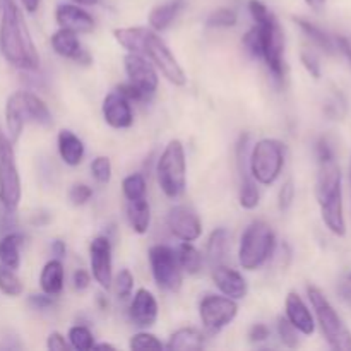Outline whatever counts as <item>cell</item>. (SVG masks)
<instances>
[{
    "mask_svg": "<svg viewBox=\"0 0 351 351\" xmlns=\"http://www.w3.org/2000/svg\"><path fill=\"white\" fill-rule=\"evenodd\" d=\"M0 51L14 67L26 72L40 69V55L31 40L23 12L16 0H0Z\"/></svg>",
    "mask_w": 351,
    "mask_h": 351,
    "instance_id": "6da1fadb",
    "label": "cell"
},
{
    "mask_svg": "<svg viewBox=\"0 0 351 351\" xmlns=\"http://www.w3.org/2000/svg\"><path fill=\"white\" fill-rule=\"evenodd\" d=\"M115 40L122 45L125 50L139 53L146 57L154 67L161 71V74L175 86H184L187 82L184 69L180 67L175 55L171 53L170 48L167 47L161 36L154 29L147 27H120L113 31Z\"/></svg>",
    "mask_w": 351,
    "mask_h": 351,
    "instance_id": "7a4b0ae2",
    "label": "cell"
},
{
    "mask_svg": "<svg viewBox=\"0 0 351 351\" xmlns=\"http://www.w3.org/2000/svg\"><path fill=\"white\" fill-rule=\"evenodd\" d=\"M249 10L256 21L257 36L261 45V58L266 62L271 74L281 81L285 75V34L280 21L261 0H250Z\"/></svg>",
    "mask_w": 351,
    "mask_h": 351,
    "instance_id": "3957f363",
    "label": "cell"
},
{
    "mask_svg": "<svg viewBox=\"0 0 351 351\" xmlns=\"http://www.w3.org/2000/svg\"><path fill=\"white\" fill-rule=\"evenodd\" d=\"M315 197L321 206L322 219L326 226L335 235L343 237L346 233L345 216H343V195H341V170L335 160L321 163L317 175Z\"/></svg>",
    "mask_w": 351,
    "mask_h": 351,
    "instance_id": "277c9868",
    "label": "cell"
},
{
    "mask_svg": "<svg viewBox=\"0 0 351 351\" xmlns=\"http://www.w3.org/2000/svg\"><path fill=\"white\" fill-rule=\"evenodd\" d=\"M5 122L10 141H17L26 123L51 125V113L40 96L29 91H17L7 98Z\"/></svg>",
    "mask_w": 351,
    "mask_h": 351,
    "instance_id": "5b68a950",
    "label": "cell"
},
{
    "mask_svg": "<svg viewBox=\"0 0 351 351\" xmlns=\"http://www.w3.org/2000/svg\"><path fill=\"white\" fill-rule=\"evenodd\" d=\"M276 233L266 221H252L242 233L239 247V263L245 271L259 269L273 256Z\"/></svg>",
    "mask_w": 351,
    "mask_h": 351,
    "instance_id": "8992f818",
    "label": "cell"
},
{
    "mask_svg": "<svg viewBox=\"0 0 351 351\" xmlns=\"http://www.w3.org/2000/svg\"><path fill=\"white\" fill-rule=\"evenodd\" d=\"M156 177L161 191L171 199L180 197L187 187V160L184 144L178 139L170 141L156 165Z\"/></svg>",
    "mask_w": 351,
    "mask_h": 351,
    "instance_id": "52a82bcc",
    "label": "cell"
},
{
    "mask_svg": "<svg viewBox=\"0 0 351 351\" xmlns=\"http://www.w3.org/2000/svg\"><path fill=\"white\" fill-rule=\"evenodd\" d=\"M307 293L329 346L338 351H351V332L324 293L315 287H308Z\"/></svg>",
    "mask_w": 351,
    "mask_h": 351,
    "instance_id": "ba28073f",
    "label": "cell"
},
{
    "mask_svg": "<svg viewBox=\"0 0 351 351\" xmlns=\"http://www.w3.org/2000/svg\"><path fill=\"white\" fill-rule=\"evenodd\" d=\"M285 167V147L276 139H261L252 147L249 170L261 185H271L278 180Z\"/></svg>",
    "mask_w": 351,
    "mask_h": 351,
    "instance_id": "9c48e42d",
    "label": "cell"
},
{
    "mask_svg": "<svg viewBox=\"0 0 351 351\" xmlns=\"http://www.w3.org/2000/svg\"><path fill=\"white\" fill-rule=\"evenodd\" d=\"M21 177L16 163L12 141L0 129V204L7 211H14L19 206Z\"/></svg>",
    "mask_w": 351,
    "mask_h": 351,
    "instance_id": "30bf717a",
    "label": "cell"
},
{
    "mask_svg": "<svg viewBox=\"0 0 351 351\" xmlns=\"http://www.w3.org/2000/svg\"><path fill=\"white\" fill-rule=\"evenodd\" d=\"M149 263L154 281L160 288L178 291L182 287V267L177 252L168 245H154L149 249Z\"/></svg>",
    "mask_w": 351,
    "mask_h": 351,
    "instance_id": "8fae6325",
    "label": "cell"
},
{
    "mask_svg": "<svg viewBox=\"0 0 351 351\" xmlns=\"http://www.w3.org/2000/svg\"><path fill=\"white\" fill-rule=\"evenodd\" d=\"M239 314V305L233 298L225 295H208L199 304V315L202 326L211 332H219L232 324Z\"/></svg>",
    "mask_w": 351,
    "mask_h": 351,
    "instance_id": "7c38bea8",
    "label": "cell"
},
{
    "mask_svg": "<svg viewBox=\"0 0 351 351\" xmlns=\"http://www.w3.org/2000/svg\"><path fill=\"white\" fill-rule=\"evenodd\" d=\"M123 65H125L129 84L134 86L144 99H149L156 93L158 82H160L154 65L146 57L134 53V51H129L125 55Z\"/></svg>",
    "mask_w": 351,
    "mask_h": 351,
    "instance_id": "4fadbf2b",
    "label": "cell"
},
{
    "mask_svg": "<svg viewBox=\"0 0 351 351\" xmlns=\"http://www.w3.org/2000/svg\"><path fill=\"white\" fill-rule=\"evenodd\" d=\"M89 263L93 278L101 288L108 290L113 281L112 271V243L108 237H96L89 245Z\"/></svg>",
    "mask_w": 351,
    "mask_h": 351,
    "instance_id": "5bb4252c",
    "label": "cell"
},
{
    "mask_svg": "<svg viewBox=\"0 0 351 351\" xmlns=\"http://www.w3.org/2000/svg\"><path fill=\"white\" fill-rule=\"evenodd\" d=\"M168 228L182 242H194L201 237L202 223L195 211L187 206H175L168 213Z\"/></svg>",
    "mask_w": 351,
    "mask_h": 351,
    "instance_id": "9a60e30c",
    "label": "cell"
},
{
    "mask_svg": "<svg viewBox=\"0 0 351 351\" xmlns=\"http://www.w3.org/2000/svg\"><path fill=\"white\" fill-rule=\"evenodd\" d=\"M103 119L113 129H129L134 122V113L130 101L119 91L110 93L103 99Z\"/></svg>",
    "mask_w": 351,
    "mask_h": 351,
    "instance_id": "2e32d148",
    "label": "cell"
},
{
    "mask_svg": "<svg viewBox=\"0 0 351 351\" xmlns=\"http://www.w3.org/2000/svg\"><path fill=\"white\" fill-rule=\"evenodd\" d=\"M129 317L134 322V326L141 329H147L154 326L158 319V302L149 290L141 288V290L136 291L129 308Z\"/></svg>",
    "mask_w": 351,
    "mask_h": 351,
    "instance_id": "e0dca14e",
    "label": "cell"
},
{
    "mask_svg": "<svg viewBox=\"0 0 351 351\" xmlns=\"http://www.w3.org/2000/svg\"><path fill=\"white\" fill-rule=\"evenodd\" d=\"M58 26L74 33H89L95 29V19L88 10L81 9L77 3H60L55 10Z\"/></svg>",
    "mask_w": 351,
    "mask_h": 351,
    "instance_id": "ac0fdd59",
    "label": "cell"
},
{
    "mask_svg": "<svg viewBox=\"0 0 351 351\" xmlns=\"http://www.w3.org/2000/svg\"><path fill=\"white\" fill-rule=\"evenodd\" d=\"M51 48L55 50V53L60 55L64 58H71V60L77 62V64L88 65L91 64V57H89L88 51L81 47L77 40V33L74 31H69L60 27L58 31H55L51 34Z\"/></svg>",
    "mask_w": 351,
    "mask_h": 351,
    "instance_id": "d6986e66",
    "label": "cell"
},
{
    "mask_svg": "<svg viewBox=\"0 0 351 351\" xmlns=\"http://www.w3.org/2000/svg\"><path fill=\"white\" fill-rule=\"evenodd\" d=\"M213 281H215L218 290L221 291L225 297L233 298V300H242V298H245L247 291H249L245 278H243L239 271L223 266V264L215 266V271H213Z\"/></svg>",
    "mask_w": 351,
    "mask_h": 351,
    "instance_id": "ffe728a7",
    "label": "cell"
},
{
    "mask_svg": "<svg viewBox=\"0 0 351 351\" xmlns=\"http://www.w3.org/2000/svg\"><path fill=\"white\" fill-rule=\"evenodd\" d=\"M285 312H287V319L298 329L302 335H312L315 329L314 317H312L311 311L302 300V297L295 291H290L287 297V304H285Z\"/></svg>",
    "mask_w": 351,
    "mask_h": 351,
    "instance_id": "44dd1931",
    "label": "cell"
},
{
    "mask_svg": "<svg viewBox=\"0 0 351 351\" xmlns=\"http://www.w3.org/2000/svg\"><path fill=\"white\" fill-rule=\"evenodd\" d=\"M58 143V154H60L62 161L69 167H77L82 163V158H84V143L75 136L72 130H60L57 137Z\"/></svg>",
    "mask_w": 351,
    "mask_h": 351,
    "instance_id": "7402d4cb",
    "label": "cell"
},
{
    "mask_svg": "<svg viewBox=\"0 0 351 351\" xmlns=\"http://www.w3.org/2000/svg\"><path fill=\"white\" fill-rule=\"evenodd\" d=\"M64 281H65V269L64 264L60 263V259H51L48 261L43 266L40 274V287L41 290L47 295H55L60 293L64 290Z\"/></svg>",
    "mask_w": 351,
    "mask_h": 351,
    "instance_id": "603a6c76",
    "label": "cell"
},
{
    "mask_svg": "<svg viewBox=\"0 0 351 351\" xmlns=\"http://www.w3.org/2000/svg\"><path fill=\"white\" fill-rule=\"evenodd\" d=\"M24 237L17 232H10L0 239V264L16 271L21 266V245Z\"/></svg>",
    "mask_w": 351,
    "mask_h": 351,
    "instance_id": "cb8c5ba5",
    "label": "cell"
},
{
    "mask_svg": "<svg viewBox=\"0 0 351 351\" xmlns=\"http://www.w3.org/2000/svg\"><path fill=\"white\" fill-rule=\"evenodd\" d=\"M165 348L177 351L202 350L204 348V335L195 328H182L170 336Z\"/></svg>",
    "mask_w": 351,
    "mask_h": 351,
    "instance_id": "d4e9b609",
    "label": "cell"
},
{
    "mask_svg": "<svg viewBox=\"0 0 351 351\" xmlns=\"http://www.w3.org/2000/svg\"><path fill=\"white\" fill-rule=\"evenodd\" d=\"M127 219H129L134 232L139 233V235H144L149 230L151 209L146 197L129 201V204H127Z\"/></svg>",
    "mask_w": 351,
    "mask_h": 351,
    "instance_id": "484cf974",
    "label": "cell"
},
{
    "mask_svg": "<svg viewBox=\"0 0 351 351\" xmlns=\"http://www.w3.org/2000/svg\"><path fill=\"white\" fill-rule=\"evenodd\" d=\"M182 7H184L182 0H171V2L163 3V5L154 7L149 12V26L154 31L168 29L175 21V17H177V14L180 12Z\"/></svg>",
    "mask_w": 351,
    "mask_h": 351,
    "instance_id": "4316f807",
    "label": "cell"
},
{
    "mask_svg": "<svg viewBox=\"0 0 351 351\" xmlns=\"http://www.w3.org/2000/svg\"><path fill=\"white\" fill-rule=\"evenodd\" d=\"M230 247V233L226 228H216L215 232L211 233L208 240V249H206V254H208V261L213 264V266H218V264L223 263V259L226 257V252H228Z\"/></svg>",
    "mask_w": 351,
    "mask_h": 351,
    "instance_id": "83f0119b",
    "label": "cell"
},
{
    "mask_svg": "<svg viewBox=\"0 0 351 351\" xmlns=\"http://www.w3.org/2000/svg\"><path fill=\"white\" fill-rule=\"evenodd\" d=\"M295 23H297L298 26H300V29L304 31V33L307 34V36L311 38V40L314 41V43L321 48V50H324L326 53L332 55L336 50H338V48H336L335 38L329 36L324 29H321L319 26H315L314 23L304 19V17H295Z\"/></svg>",
    "mask_w": 351,
    "mask_h": 351,
    "instance_id": "f1b7e54d",
    "label": "cell"
},
{
    "mask_svg": "<svg viewBox=\"0 0 351 351\" xmlns=\"http://www.w3.org/2000/svg\"><path fill=\"white\" fill-rule=\"evenodd\" d=\"M178 264L189 274H197L202 267V256L191 242H184L177 249Z\"/></svg>",
    "mask_w": 351,
    "mask_h": 351,
    "instance_id": "f546056e",
    "label": "cell"
},
{
    "mask_svg": "<svg viewBox=\"0 0 351 351\" xmlns=\"http://www.w3.org/2000/svg\"><path fill=\"white\" fill-rule=\"evenodd\" d=\"M122 191L127 201H136V199L146 197V180L141 173H132L123 178Z\"/></svg>",
    "mask_w": 351,
    "mask_h": 351,
    "instance_id": "4dcf8cb0",
    "label": "cell"
},
{
    "mask_svg": "<svg viewBox=\"0 0 351 351\" xmlns=\"http://www.w3.org/2000/svg\"><path fill=\"white\" fill-rule=\"evenodd\" d=\"M69 341L74 350L88 351L95 346V336L86 326H74L69 329Z\"/></svg>",
    "mask_w": 351,
    "mask_h": 351,
    "instance_id": "1f68e13d",
    "label": "cell"
},
{
    "mask_svg": "<svg viewBox=\"0 0 351 351\" xmlns=\"http://www.w3.org/2000/svg\"><path fill=\"white\" fill-rule=\"evenodd\" d=\"M0 291L3 295H7V297H19L24 291L23 283L16 276L14 269L0 266Z\"/></svg>",
    "mask_w": 351,
    "mask_h": 351,
    "instance_id": "d6a6232c",
    "label": "cell"
},
{
    "mask_svg": "<svg viewBox=\"0 0 351 351\" xmlns=\"http://www.w3.org/2000/svg\"><path fill=\"white\" fill-rule=\"evenodd\" d=\"M237 23H239V14H237V10L226 9V7L211 12L208 21H206V24L209 27H233Z\"/></svg>",
    "mask_w": 351,
    "mask_h": 351,
    "instance_id": "836d02e7",
    "label": "cell"
},
{
    "mask_svg": "<svg viewBox=\"0 0 351 351\" xmlns=\"http://www.w3.org/2000/svg\"><path fill=\"white\" fill-rule=\"evenodd\" d=\"M278 335H280L281 343L288 348H297L298 346V329L288 319H278Z\"/></svg>",
    "mask_w": 351,
    "mask_h": 351,
    "instance_id": "e575fe53",
    "label": "cell"
},
{
    "mask_svg": "<svg viewBox=\"0 0 351 351\" xmlns=\"http://www.w3.org/2000/svg\"><path fill=\"white\" fill-rule=\"evenodd\" d=\"M129 346L132 350H163L165 345L151 332H137L130 338Z\"/></svg>",
    "mask_w": 351,
    "mask_h": 351,
    "instance_id": "d590c367",
    "label": "cell"
},
{
    "mask_svg": "<svg viewBox=\"0 0 351 351\" xmlns=\"http://www.w3.org/2000/svg\"><path fill=\"white\" fill-rule=\"evenodd\" d=\"M91 173L98 184H108L112 178V163L110 158L96 156L91 163Z\"/></svg>",
    "mask_w": 351,
    "mask_h": 351,
    "instance_id": "8d00e7d4",
    "label": "cell"
},
{
    "mask_svg": "<svg viewBox=\"0 0 351 351\" xmlns=\"http://www.w3.org/2000/svg\"><path fill=\"white\" fill-rule=\"evenodd\" d=\"M112 283L115 285L117 297L122 298V300H125V298H129L130 295H132L134 276H132V273H130L129 269L120 271V273L117 274L115 281H112Z\"/></svg>",
    "mask_w": 351,
    "mask_h": 351,
    "instance_id": "74e56055",
    "label": "cell"
},
{
    "mask_svg": "<svg viewBox=\"0 0 351 351\" xmlns=\"http://www.w3.org/2000/svg\"><path fill=\"white\" fill-rule=\"evenodd\" d=\"M293 199H295V185L293 180H288L281 185L280 192H278V208L281 211H288L290 206L293 204Z\"/></svg>",
    "mask_w": 351,
    "mask_h": 351,
    "instance_id": "f35d334b",
    "label": "cell"
},
{
    "mask_svg": "<svg viewBox=\"0 0 351 351\" xmlns=\"http://www.w3.org/2000/svg\"><path fill=\"white\" fill-rule=\"evenodd\" d=\"M93 189L86 184H75L72 185L71 192H69V199L74 206H84L86 202L91 199Z\"/></svg>",
    "mask_w": 351,
    "mask_h": 351,
    "instance_id": "ab89813d",
    "label": "cell"
},
{
    "mask_svg": "<svg viewBox=\"0 0 351 351\" xmlns=\"http://www.w3.org/2000/svg\"><path fill=\"white\" fill-rule=\"evenodd\" d=\"M243 45H245V48L249 50V53L252 55V57L261 58V45H259V36H257L256 26H252L249 31H247V34L243 36Z\"/></svg>",
    "mask_w": 351,
    "mask_h": 351,
    "instance_id": "60d3db41",
    "label": "cell"
},
{
    "mask_svg": "<svg viewBox=\"0 0 351 351\" xmlns=\"http://www.w3.org/2000/svg\"><path fill=\"white\" fill-rule=\"evenodd\" d=\"M315 154H317L319 163L335 160V151H332L331 144H329V141L326 139V137H322V139L317 141V144H315Z\"/></svg>",
    "mask_w": 351,
    "mask_h": 351,
    "instance_id": "b9f144b4",
    "label": "cell"
},
{
    "mask_svg": "<svg viewBox=\"0 0 351 351\" xmlns=\"http://www.w3.org/2000/svg\"><path fill=\"white\" fill-rule=\"evenodd\" d=\"M269 336H271V331L266 324H254L249 331L250 343H257V345H259V343L267 341Z\"/></svg>",
    "mask_w": 351,
    "mask_h": 351,
    "instance_id": "7bdbcfd3",
    "label": "cell"
},
{
    "mask_svg": "<svg viewBox=\"0 0 351 351\" xmlns=\"http://www.w3.org/2000/svg\"><path fill=\"white\" fill-rule=\"evenodd\" d=\"M302 64H304V67L307 69L308 74H311L312 77L314 79L321 77V65H319L315 55L308 53V51H304V53H302Z\"/></svg>",
    "mask_w": 351,
    "mask_h": 351,
    "instance_id": "ee69618b",
    "label": "cell"
},
{
    "mask_svg": "<svg viewBox=\"0 0 351 351\" xmlns=\"http://www.w3.org/2000/svg\"><path fill=\"white\" fill-rule=\"evenodd\" d=\"M29 305L36 311H47V308H51L55 305V300L51 295H31L29 297Z\"/></svg>",
    "mask_w": 351,
    "mask_h": 351,
    "instance_id": "f6af8a7d",
    "label": "cell"
},
{
    "mask_svg": "<svg viewBox=\"0 0 351 351\" xmlns=\"http://www.w3.org/2000/svg\"><path fill=\"white\" fill-rule=\"evenodd\" d=\"M338 293H339V297H341V300L351 307V271L348 274H345V276H343V280L339 281Z\"/></svg>",
    "mask_w": 351,
    "mask_h": 351,
    "instance_id": "bcb514c9",
    "label": "cell"
},
{
    "mask_svg": "<svg viewBox=\"0 0 351 351\" xmlns=\"http://www.w3.org/2000/svg\"><path fill=\"white\" fill-rule=\"evenodd\" d=\"M47 346H48V350H51V351H67L69 350L67 341H65V338L60 335V332H51V335L48 336Z\"/></svg>",
    "mask_w": 351,
    "mask_h": 351,
    "instance_id": "7dc6e473",
    "label": "cell"
},
{
    "mask_svg": "<svg viewBox=\"0 0 351 351\" xmlns=\"http://www.w3.org/2000/svg\"><path fill=\"white\" fill-rule=\"evenodd\" d=\"M72 283H74L75 290L82 291L89 287V283H91V276H89L88 271L77 269L74 273V276H72Z\"/></svg>",
    "mask_w": 351,
    "mask_h": 351,
    "instance_id": "c3c4849f",
    "label": "cell"
},
{
    "mask_svg": "<svg viewBox=\"0 0 351 351\" xmlns=\"http://www.w3.org/2000/svg\"><path fill=\"white\" fill-rule=\"evenodd\" d=\"M335 41H336V48L345 55L346 60H348L351 65V41L346 36H336Z\"/></svg>",
    "mask_w": 351,
    "mask_h": 351,
    "instance_id": "681fc988",
    "label": "cell"
},
{
    "mask_svg": "<svg viewBox=\"0 0 351 351\" xmlns=\"http://www.w3.org/2000/svg\"><path fill=\"white\" fill-rule=\"evenodd\" d=\"M51 254H53L57 259L64 257L65 256V243L62 242V240H53V242H51Z\"/></svg>",
    "mask_w": 351,
    "mask_h": 351,
    "instance_id": "f907efd6",
    "label": "cell"
},
{
    "mask_svg": "<svg viewBox=\"0 0 351 351\" xmlns=\"http://www.w3.org/2000/svg\"><path fill=\"white\" fill-rule=\"evenodd\" d=\"M40 2L41 0H21V3H23L27 12H36L38 7H40Z\"/></svg>",
    "mask_w": 351,
    "mask_h": 351,
    "instance_id": "816d5d0a",
    "label": "cell"
},
{
    "mask_svg": "<svg viewBox=\"0 0 351 351\" xmlns=\"http://www.w3.org/2000/svg\"><path fill=\"white\" fill-rule=\"evenodd\" d=\"M305 2H307V5L308 7H312V9L314 10H322L324 9V5H326V0H305Z\"/></svg>",
    "mask_w": 351,
    "mask_h": 351,
    "instance_id": "f5cc1de1",
    "label": "cell"
},
{
    "mask_svg": "<svg viewBox=\"0 0 351 351\" xmlns=\"http://www.w3.org/2000/svg\"><path fill=\"white\" fill-rule=\"evenodd\" d=\"M71 2L77 5H93V3H98V0H71Z\"/></svg>",
    "mask_w": 351,
    "mask_h": 351,
    "instance_id": "db71d44e",
    "label": "cell"
},
{
    "mask_svg": "<svg viewBox=\"0 0 351 351\" xmlns=\"http://www.w3.org/2000/svg\"><path fill=\"white\" fill-rule=\"evenodd\" d=\"M93 348L95 350H115V346L108 345V343H101V345H95Z\"/></svg>",
    "mask_w": 351,
    "mask_h": 351,
    "instance_id": "11a10c76",
    "label": "cell"
},
{
    "mask_svg": "<svg viewBox=\"0 0 351 351\" xmlns=\"http://www.w3.org/2000/svg\"><path fill=\"white\" fill-rule=\"evenodd\" d=\"M350 185H351V158H350Z\"/></svg>",
    "mask_w": 351,
    "mask_h": 351,
    "instance_id": "9f6ffc18",
    "label": "cell"
}]
</instances>
